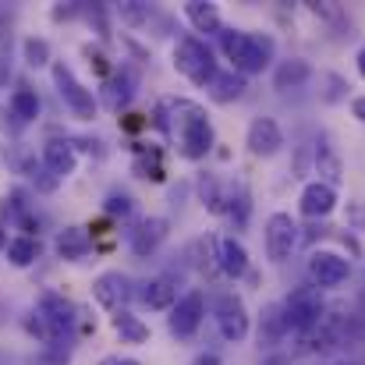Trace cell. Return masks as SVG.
<instances>
[{
    "label": "cell",
    "instance_id": "1",
    "mask_svg": "<svg viewBox=\"0 0 365 365\" xmlns=\"http://www.w3.org/2000/svg\"><path fill=\"white\" fill-rule=\"evenodd\" d=\"M156 118L174 135L178 156L199 163V160H206L213 153L217 131H213V121H210L202 103H195V100H167V103H160Z\"/></svg>",
    "mask_w": 365,
    "mask_h": 365
},
{
    "label": "cell",
    "instance_id": "2",
    "mask_svg": "<svg viewBox=\"0 0 365 365\" xmlns=\"http://www.w3.org/2000/svg\"><path fill=\"white\" fill-rule=\"evenodd\" d=\"M217 39H220V53L231 61V71H238L245 78L262 75L273 64L277 46H273V36H266V32H248V29H227L224 25V32Z\"/></svg>",
    "mask_w": 365,
    "mask_h": 365
},
{
    "label": "cell",
    "instance_id": "3",
    "mask_svg": "<svg viewBox=\"0 0 365 365\" xmlns=\"http://www.w3.org/2000/svg\"><path fill=\"white\" fill-rule=\"evenodd\" d=\"M174 71L181 78H188L195 89H210V82L220 71L217 68V50L195 32L178 36V43H174Z\"/></svg>",
    "mask_w": 365,
    "mask_h": 365
},
{
    "label": "cell",
    "instance_id": "4",
    "mask_svg": "<svg viewBox=\"0 0 365 365\" xmlns=\"http://www.w3.org/2000/svg\"><path fill=\"white\" fill-rule=\"evenodd\" d=\"M323 312H327V302H323V291L312 280L291 287V294L284 298V316H287L291 334H309L312 327H319Z\"/></svg>",
    "mask_w": 365,
    "mask_h": 365
},
{
    "label": "cell",
    "instance_id": "5",
    "mask_svg": "<svg viewBox=\"0 0 365 365\" xmlns=\"http://www.w3.org/2000/svg\"><path fill=\"white\" fill-rule=\"evenodd\" d=\"M298 242H302V227H298V220L291 213L277 210V213L266 217V224H262V248H266L269 262H277V266L287 262L294 255Z\"/></svg>",
    "mask_w": 365,
    "mask_h": 365
},
{
    "label": "cell",
    "instance_id": "6",
    "mask_svg": "<svg viewBox=\"0 0 365 365\" xmlns=\"http://www.w3.org/2000/svg\"><path fill=\"white\" fill-rule=\"evenodd\" d=\"M213 319H217V330L224 341L231 344H242L245 337L252 334V316H248V305L238 291H220L217 302H213Z\"/></svg>",
    "mask_w": 365,
    "mask_h": 365
},
{
    "label": "cell",
    "instance_id": "7",
    "mask_svg": "<svg viewBox=\"0 0 365 365\" xmlns=\"http://www.w3.org/2000/svg\"><path fill=\"white\" fill-rule=\"evenodd\" d=\"M50 75H53V86H57V96L64 100V107H68L75 118L93 121V118H96V110H100V103H96L93 89H86V86L75 78V71L64 64V61L50 64Z\"/></svg>",
    "mask_w": 365,
    "mask_h": 365
},
{
    "label": "cell",
    "instance_id": "8",
    "mask_svg": "<svg viewBox=\"0 0 365 365\" xmlns=\"http://www.w3.org/2000/svg\"><path fill=\"white\" fill-rule=\"evenodd\" d=\"M305 273L319 291H334V287L351 280V259L334 252V248H312L309 262H305Z\"/></svg>",
    "mask_w": 365,
    "mask_h": 365
},
{
    "label": "cell",
    "instance_id": "9",
    "mask_svg": "<svg viewBox=\"0 0 365 365\" xmlns=\"http://www.w3.org/2000/svg\"><path fill=\"white\" fill-rule=\"evenodd\" d=\"M202 319H206V291L192 287V291H185V294L178 298V305L170 309L167 327H170V334H174L178 341H188V337L199 334Z\"/></svg>",
    "mask_w": 365,
    "mask_h": 365
},
{
    "label": "cell",
    "instance_id": "10",
    "mask_svg": "<svg viewBox=\"0 0 365 365\" xmlns=\"http://www.w3.org/2000/svg\"><path fill=\"white\" fill-rule=\"evenodd\" d=\"M245 149L255 156V160H273L280 149H284V128L277 124V118H252L248 131H245Z\"/></svg>",
    "mask_w": 365,
    "mask_h": 365
},
{
    "label": "cell",
    "instance_id": "11",
    "mask_svg": "<svg viewBox=\"0 0 365 365\" xmlns=\"http://www.w3.org/2000/svg\"><path fill=\"white\" fill-rule=\"evenodd\" d=\"M337 202H341L337 188L327 185V181H319V178L305 181L302 192H298V213L309 217V220H327V217L337 210Z\"/></svg>",
    "mask_w": 365,
    "mask_h": 365
},
{
    "label": "cell",
    "instance_id": "12",
    "mask_svg": "<svg viewBox=\"0 0 365 365\" xmlns=\"http://www.w3.org/2000/svg\"><path fill=\"white\" fill-rule=\"evenodd\" d=\"M36 312H39L43 323L50 327L53 341L68 337V334L75 330V323H78V309H75L64 294H53V291H46V294L39 298V309H36Z\"/></svg>",
    "mask_w": 365,
    "mask_h": 365
},
{
    "label": "cell",
    "instance_id": "13",
    "mask_svg": "<svg viewBox=\"0 0 365 365\" xmlns=\"http://www.w3.org/2000/svg\"><path fill=\"white\" fill-rule=\"evenodd\" d=\"M131 280L124 277L121 269H107L93 280V298L107 309V312H124V305L131 302Z\"/></svg>",
    "mask_w": 365,
    "mask_h": 365
},
{
    "label": "cell",
    "instance_id": "14",
    "mask_svg": "<svg viewBox=\"0 0 365 365\" xmlns=\"http://www.w3.org/2000/svg\"><path fill=\"white\" fill-rule=\"evenodd\" d=\"M213 259H217V269L227 277V280H242L252 266L248 259V248H245L242 238L235 235H224V238H213Z\"/></svg>",
    "mask_w": 365,
    "mask_h": 365
},
{
    "label": "cell",
    "instance_id": "15",
    "mask_svg": "<svg viewBox=\"0 0 365 365\" xmlns=\"http://www.w3.org/2000/svg\"><path fill=\"white\" fill-rule=\"evenodd\" d=\"M178 284H181V277L174 273V269H163V273H156V277H149L145 284H142V291H138V298L153 309V312H170L174 305H178Z\"/></svg>",
    "mask_w": 365,
    "mask_h": 365
},
{
    "label": "cell",
    "instance_id": "16",
    "mask_svg": "<svg viewBox=\"0 0 365 365\" xmlns=\"http://www.w3.org/2000/svg\"><path fill=\"white\" fill-rule=\"evenodd\" d=\"M167 235H170V224L163 217H145V220L135 224V231L128 235V242H131L135 255H153L160 245L167 242Z\"/></svg>",
    "mask_w": 365,
    "mask_h": 365
},
{
    "label": "cell",
    "instance_id": "17",
    "mask_svg": "<svg viewBox=\"0 0 365 365\" xmlns=\"http://www.w3.org/2000/svg\"><path fill=\"white\" fill-rule=\"evenodd\" d=\"M312 160H316V174H319V181H327V185H341V178H344V163H341V153H337V145H334V138L323 131L319 138H316V153H312Z\"/></svg>",
    "mask_w": 365,
    "mask_h": 365
},
{
    "label": "cell",
    "instance_id": "18",
    "mask_svg": "<svg viewBox=\"0 0 365 365\" xmlns=\"http://www.w3.org/2000/svg\"><path fill=\"white\" fill-rule=\"evenodd\" d=\"M43 167L53 174V178H71L75 174V167H78V153H75V145L71 142H64V138H50L46 145H43Z\"/></svg>",
    "mask_w": 365,
    "mask_h": 365
},
{
    "label": "cell",
    "instance_id": "19",
    "mask_svg": "<svg viewBox=\"0 0 365 365\" xmlns=\"http://www.w3.org/2000/svg\"><path fill=\"white\" fill-rule=\"evenodd\" d=\"M185 21L195 29V32H206V36H220L224 32V18H220V7L210 4V0H188L181 7Z\"/></svg>",
    "mask_w": 365,
    "mask_h": 365
},
{
    "label": "cell",
    "instance_id": "20",
    "mask_svg": "<svg viewBox=\"0 0 365 365\" xmlns=\"http://www.w3.org/2000/svg\"><path fill=\"white\" fill-rule=\"evenodd\" d=\"M245 89H248V78L238 75V71H231V68H224V71H217V78L210 82L206 96H210L213 103H220V107H231V103H238L245 96Z\"/></svg>",
    "mask_w": 365,
    "mask_h": 365
},
{
    "label": "cell",
    "instance_id": "21",
    "mask_svg": "<svg viewBox=\"0 0 365 365\" xmlns=\"http://www.w3.org/2000/svg\"><path fill=\"white\" fill-rule=\"evenodd\" d=\"M312 78V64L305 57H291V61H277L273 64V89L287 93V89H302Z\"/></svg>",
    "mask_w": 365,
    "mask_h": 365
},
{
    "label": "cell",
    "instance_id": "22",
    "mask_svg": "<svg viewBox=\"0 0 365 365\" xmlns=\"http://www.w3.org/2000/svg\"><path fill=\"white\" fill-rule=\"evenodd\" d=\"M131 170L142 178V181H167V167H163V153L156 149V145H135V153H131Z\"/></svg>",
    "mask_w": 365,
    "mask_h": 365
},
{
    "label": "cell",
    "instance_id": "23",
    "mask_svg": "<svg viewBox=\"0 0 365 365\" xmlns=\"http://www.w3.org/2000/svg\"><path fill=\"white\" fill-rule=\"evenodd\" d=\"M291 334L287 327V316H284V302H269L262 309V319H259V344H280L284 337Z\"/></svg>",
    "mask_w": 365,
    "mask_h": 365
},
{
    "label": "cell",
    "instance_id": "24",
    "mask_svg": "<svg viewBox=\"0 0 365 365\" xmlns=\"http://www.w3.org/2000/svg\"><path fill=\"white\" fill-rule=\"evenodd\" d=\"M135 86H138V78H135L128 68H118V71H114V75L103 82V89H100V93H103V103H107L110 110H121L124 103L131 100Z\"/></svg>",
    "mask_w": 365,
    "mask_h": 365
},
{
    "label": "cell",
    "instance_id": "25",
    "mask_svg": "<svg viewBox=\"0 0 365 365\" xmlns=\"http://www.w3.org/2000/svg\"><path fill=\"white\" fill-rule=\"evenodd\" d=\"M93 248V238H89V231L86 227H64L61 235H57V255L61 259H68V262H78V259H86V252Z\"/></svg>",
    "mask_w": 365,
    "mask_h": 365
},
{
    "label": "cell",
    "instance_id": "26",
    "mask_svg": "<svg viewBox=\"0 0 365 365\" xmlns=\"http://www.w3.org/2000/svg\"><path fill=\"white\" fill-rule=\"evenodd\" d=\"M110 327H114V334L121 337L124 344H149V327L142 323V316H135L128 309L110 316Z\"/></svg>",
    "mask_w": 365,
    "mask_h": 365
},
{
    "label": "cell",
    "instance_id": "27",
    "mask_svg": "<svg viewBox=\"0 0 365 365\" xmlns=\"http://www.w3.org/2000/svg\"><path fill=\"white\" fill-rule=\"evenodd\" d=\"M195 188H199V199H202V206H206L210 213H224V206H227V188L217 181V174H199Z\"/></svg>",
    "mask_w": 365,
    "mask_h": 365
},
{
    "label": "cell",
    "instance_id": "28",
    "mask_svg": "<svg viewBox=\"0 0 365 365\" xmlns=\"http://www.w3.org/2000/svg\"><path fill=\"white\" fill-rule=\"evenodd\" d=\"M11 114H14L18 121H36V118H39V96H36V89L18 86V89L11 93Z\"/></svg>",
    "mask_w": 365,
    "mask_h": 365
},
{
    "label": "cell",
    "instance_id": "29",
    "mask_svg": "<svg viewBox=\"0 0 365 365\" xmlns=\"http://www.w3.org/2000/svg\"><path fill=\"white\" fill-rule=\"evenodd\" d=\"M36 259H39V242H36V238L21 235V238L7 242V262H11V266L25 269V266H32Z\"/></svg>",
    "mask_w": 365,
    "mask_h": 365
},
{
    "label": "cell",
    "instance_id": "30",
    "mask_svg": "<svg viewBox=\"0 0 365 365\" xmlns=\"http://www.w3.org/2000/svg\"><path fill=\"white\" fill-rule=\"evenodd\" d=\"M224 213L231 217V224H235V227H245V224H248L252 202H248V192H245L242 185L227 188V206H224Z\"/></svg>",
    "mask_w": 365,
    "mask_h": 365
},
{
    "label": "cell",
    "instance_id": "31",
    "mask_svg": "<svg viewBox=\"0 0 365 365\" xmlns=\"http://www.w3.org/2000/svg\"><path fill=\"white\" fill-rule=\"evenodd\" d=\"M21 53H25V64L29 68H46L50 64V43L43 36H29L21 43Z\"/></svg>",
    "mask_w": 365,
    "mask_h": 365
},
{
    "label": "cell",
    "instance_id": "32",
    "mask_svg": "<svg viewBox=\"0 0 365 365\" xmlns=\"http://www.w3.org/2000/svg\"><path fill=\"white\" fill-rule=\"evenodd\" d=\"M82 53H86L89 68H93V71H96V75H100L103 82H107V78H110V75L118 71V68L110 64V57L103 53V46H96V43H86V46H82Z\"/></svg>",
    "mask_w": 365,
    "mask_h": 365
},
{
    "label": "cell",
    "instance_id": "33",
    "mask_svg": "<svg viewBox=\"0 0 365 365\" xmlns=\"http://www.w3.org/2000/svg\"><path fill=\"white\" fill-rule=\"evenodd\" d=\"M319 86H327L323 89V100L327 103H341V100H348V78H341V75H334V71H327V75H319Z\"/></svg>",
    "mask_w": 365,
    "mask_h": 365
},
{
    "label": "cell",
    "instance_id": "34",
    "mask_svg": "<svg viewBox=\"0 0 365 365\" xmlns=\"http://www.w3.org/2000/svg\"><path fill=\"white\" fill-rule=\"evenodd\" d=\"M103 210H107L110 217H121V220H124V217H131V213H135V199H131L128 192H110Z\"/></svg>",
    "mask_w": 365,
    "mask_h": 365
},
{
    "label": "cell",
    "instance_id": "35",
    "mask_svg": "<svg viewBox=\"0 0 365 365\" xmlns=\"http://www.w3.org/2000/svg\"><path fill=\"white\" fill-rule=\"evenodd\" d=\"M32 181H36V185H39V188H43V192H53V188H57V181H61V178H53V174H50V170H46V167H36V170H32Z\"/></svg>",
    "mask_w": 365,
    "mask_h": 365
},
{
    "label": "cell",
    "instance_id": "36",
    "mask_svg": "<svg viewBox=\"0 0 365 365\" xmlns=\"http://www.w3.org/2000/svg\"><path fill=\"white\" fill-rule=\"evenodd\" d=\"M121 14L131 21V25H138V21H145V18H149V7H138V4L131 0V4H121Z\"/></svg>",
    "mask_w": 365,
    "mask_h": 365
},
{
    "label": "cell",
    "instance_id": "37",
    "mask_svg": "<svg viewBox=\"0 0 365 365\" xmlns=\"http://www.w3.org/2000/svg\"><path fill=\"white\" fill-rule=\"evenodd\" d=\"M188 365H224V359H220L217 351H202V355H195Z\"/></svg>",
    "mask_w": 365,
    "mask_h": 365
},
{
    "label": "cell",
    "instance_id": "38",
    "mask_svg": "<svg viewBox=\"0 0 365 365\" xmlns=\"http://www.w3.org/2000/svg\"><path fill=\"white\" fill-rule=\"evenodd\" d=\"M96 365H142V362H135V359H128V355H103Z\"/></svg>",
    "mask_w": 365,
    "mask_h": 365
},
{
    "label": "cell",
    "instance_id": "39",
    "mask_svg": "<svg viewBox=\"0 0 365 365\" xmlns=\"http://www.w3.org/2000/svg\"><path fill=\"white\" fill-rule=\"evenodd\" d=\"M351 118L365 124V96H351Z\"/></svg>",
    "mask_w": 365,
    "mask_h": 365
},
{
    "label": "cell",
    "instance_id": "40",
    "mask_svg": "<svg viewBox=\"0 0 365 365\" xmlns=\"http://www.w3.org/2000/svg\"><path fill=\"white\" fill-rule=\"evenodd\" d=\"M351 217H355V220H351L355 227H365V210H362V206H359V199L351 202Z\"/></svg>",
    "mask_w": 365,
    "mask_h": 365
},
{
    "label": "cell",
    "instance_id": "41",
    "mask_svg": "<svg viewBox=\"0 0 365 365\" xmlns=\"http://www.w3.org/2000/svg\"><path fill=\"white\" fill-rule=\"evenodd\" d=\"M128 121H124V128H131V131H138V128H145V118L142 114H124Z\"/></svg>",
    "mask_w": 365,
    "mask_h": 365
},
{
    "label": "cell",
    "instance_id": "42",
    "mask_svg": "<svg viewBox=\"0 0 365 365\" xmlns=\"http://www.w3.org/2000/svg\"><path fill=\"white\" fill-rule=\"evenodd\" d=\"M355 71H359V78H365V43L359 46V53H355Z\"/></svg>",
    "mask_w": 365,
    "mask_h": 365
},
{
    "label": "cell",
    "instance_id": "43",
    "mask_svg": "<svg viewBox=\"0 0 365 365\" xmlns=\"http://www.w3.org/2000/svg\"><path fill=\"white\" fill-rule=\"evenodd\" d=\"M334 365H362V362H355V359H337Z\"/></svg>",
    "mask_w": 365,
    "mask_h": 365
},
{
    "label": "cell",
    "instance_id": "44",
    "mask_svg": "<svg viewBox=\"0 0 365 365\" xmlns=\"http://www.w3.org/2000/svg\"><path fill=\"white\" fill-rule=\"evenodd\" d=\"M0 245H4V235H0ZM4 248H7V245H4Z\"/></svg>",
    "mask_w": 365,
    "mask_h": 365
}]
</instances>
